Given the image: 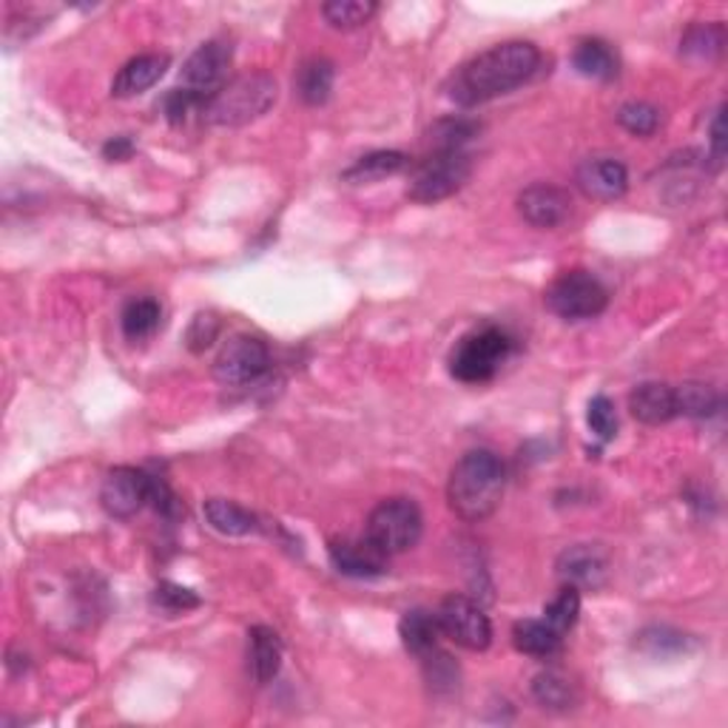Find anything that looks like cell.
<instances>
[{
    "label": "cell",
    "instance_id": "obj_1",
    "mask_svg": "<svg viewBox=\"0 0 728 728\" xmlns=\"http://www.w3.org/2000/svg\"><path fill=\"white\" fill-rule=\"evenodd\" d=\"M541 66V52L529 40H507L492 46L478 58L467 60L450 78L447 94L452 103L472 109V106L490 103L496 97L509 94L512 89L527 83Z\"/></svg>",
    "mask_w": 728,
    "mask_h": 728
},
{
    "label": "cell",
    "instance_id": "obj_2",
    "mask_svg": "<svg viewBox=\"0 0 728 728\" xmlns=\"http://www.w3.org/2000/svg\"><path fill=\"white\" fill-rule=\"evenodd\" d=\"M507 490V467L492 450H470L458 458L447 481V501L458 518L483 521L501 507Z\"/></svg>",
    "mask_w": 728,
    "mask_h": 728
},
{
    "label": "cell",
    "instance_id": "obj_3",
    "mask_svg": "<svg viewBox=\"0 0 728 728\" xmlns=\"http://www.w3.org/2000/svg\"><path fill=\"white\" fill-rule=\"evenodd\" d=\"M273 103H277V80L271 74H262V71L242 74V78L228 80L208 100L206 120L213 126L237 129V126H248L262 114H268Z\"/></svg>",
    "mask_w": 728,
    "mask_h": 728
},
{
    "label": "cell",
    "instance_id": "obj_4",
    "mask_svg": "<svg viewBox=\"0 0 728 728\" xmlns=\"http://www.w3.org/2000/svg\"><path fill=\"white\" fill-rule=\"evenodd\" d=\"M512 353V339L507 330L487 325L472 333H467L450 353V373L452 379L465 385H483L501 370L503 361Z\"/></svg>",
    "mask_w": 728,
    "mask_h": 728
},
{
    "label": "cell",
    "instance_id": "obj_5",
    "mask_svg": "<svg viewBox=\"0 0 728 728\" xmlns=\"http://www.w3.org/2000/svg\"><path fill=\"white\" fill-rule=\"evenodd\" d=\"M425 532V518H421L419 503L410 498H387L370 512L368 532L365 536L390 558L412 549L421 541Z\"/></svg>",
    "mask_w": 728,
    "mask_h": 728
},
{
    "label": "cell",
    "instance_id": "obj_6",
    "mask_svg": "<svg viewBox=\"0 0 728 728\" xmlns=\"http://www.w3.org/2000/svg\"><path fill=\"white\" fill-rule=\"evenodd\" d=\"M547 308L567 322L600 317L609 305V293L589 271H567L547 288Z\"/></svg>",
    "mask_w": 728,
    "mask_h": 728
},
{
    "label": "cell",
    "instance_id": "obj_7",
    "mask_svg": "<svg viewBox=\"0 0 728 728\" xmlns=\"http://www.w3.org/2000/svg\"><path fill=\"white\" fill-rule=\"evenodd\" d=\"M470 174L472 160L467 151H436L416 171L410 188H407V197L412 202H421V206H432V202H441L456 191H461Z\"/></svg>",
    "mask_w": 728,
    "mask_h": 728
},
{
    "label": "cell",
    "instance_id": "obj_8",
    "mask_svg": "<svg viewBox=\"0 0 728 728\" xmlns=\"http://www.w3.org/2000/svg\"><path fill=\"white\" fill-rule=\"evenodd\" d=\"M271 365L268 345L251 333H237L222 345L220 356L213 359V379L226 387L251 385Z\"/></svg>",
    "mask_w": 728,
    "mask_h": 728
},
{
    "label": "cell",
    "instance_id": "obj_9",
    "mask_svg": "<svg viewBox=\"0 0 728 728\" xmlns=\"http://www.w3.org/2000/svg\"><path fill=\"white\" fill-rule=\"evenodd\" d=\"M441 635L458 644L461 649L483 651L492 644V624L481 606L467 595H447L436 612Z\"/></svg>",
    "mask_w": 728,
    "mask_h": 728
},
{
    "label": "cell",
    "instance_id": "obj_10",
    "mask_svg": "<svg viewBox=\"0 0 728 728\" xmlns=\"http://www.w3.org/2000/svg\"><path fill=\"white\" fill-rule=\"evenodd\" d=\"M151 476L137 467H114L103 478L100 503L111 518H134L149 503Z\"/></svg>",
    "mask_w": 728,
    "mask_h": 728
},
{
    "label": "cell",
    "instance_id": "obj_11",
    "mask_svg": "<svg viewBox=\"0 0 728 728\" xmlns=\"http://www.w3.org/2000/svg\"><path fill=\"white\" fill-rule=\"evenodd\" d=\"M555 572L567 587H575L578 592L600 589L609 578V552L600 543H572L558 555Z\"/></svg>",
    "mask_w": 728,
    "mask_h": 728
},
{
    "label": "cell",
    "instance_id": "obj_12",
    "mask_svg": "<svg viewBox=\"0 0 728 728\" xmlns=\"http://www.w3.org/2000/svg\"><path fill=\"white\" fill-rule=\"evenodd\" d=\"M228 66H231V46L220 43V40H208L182 66V89H191L202 97H213L226 86Z\"/></svg>",
    "mask_w": 728,
    "mask_h": 728
},
{
    "label": "cell",
    "instance_id": "obj_13",
    "mask_svg": "<svg viewBox=\"0 0 728 728\" xmlns=\"http://www.w3.org/2000/svg\"><path fill=\"white\" fill-rule=\"evenodd\" d=\"M518 213L532 228H558L569 220L572 213V197L569 191L549 182H536L518 193Z\"/></svg>",
    "mask_w": 728,
    "mask_h": 728
},
{
    "label": "cell",
    "instance_id": "obj_14",
    "mask_svg": "<svg viewBox=\"0 0 728 728\" xmlns=\"http://www.w3.org/2000/svg\"><path fill=\"white\" fill-rule=\"evenodd\" d=\"M575 182L589 200L612 202L620 200L629 188V171L624 162L612 160V157H592V160L580 162Z\"/></svg>",
    "mask_w": 728,
    "mask_h": 728
},
{
    "label": "cell",
    "instance_id": "obj_15",
    "mask_svg": "<svg viewBox=\"0 0 728 728\" xmlns=\"http://www.w3.org/2000/svg\"><path fill=\"white\" fill-rule=\"evenodd\" d=\"M330 561L348 578H379L387 572V555L365 538H336L328 547Z\"/></svg>",
    "mask_w": 728,
    "mask_h": 728
},
{
    "label": "cell",
    "instance_id": "obj_16",
    "mask_svg": "<svg viewBox=\"0 0 728 728\" xmlns=\"http://www.w3.org/2000/svg\"><path fill=\"white\" fill-rule=\"evenodd\" d=\"M629 410L644 425H666L677 419V396L675 387L664 381H644L629 393Z\"/></svg>",
    "mask_w": 728,
    "mask_h": 728
},
{
    "label": "cell",
    "instance_id": "obj_17",
    "mask_svg": "<svg viewBox=\"0 0 728 728\" xmlns=\"http://www.w3.org/2000/svg\"><path fill=\"white\" fill-rule=\"evenodd\" d=\"M282 638L271 626H253L248 632V669L259 686L271 684L282 669Z\"/></svg>",
    "mask_w": 728,
    "mask_h": 728
},
{
    "label": "cell",
    "instance_id": "obj_18",
    "mask_svg": "<svg viewBox=\"0 0 728 728\" xmlns=\"http://www.w3.org/2000/svg\"><path fill=\"white\" fill-rule=\"evenodd\" d=\"M168 66H171L168 54H140V58L129 60L123 69L117 71L114 83H111V94L137 97L142 91H149L166 74Z\"/></svg>",
    "mask_w": 728,
    "mask_h": 728
},
{
    "label": "cell",
    "instance_id": "obj_19",
    "mask_svg": "<svg viewBox=\"0 0 728 728\" xmlns=\"http://www.w3.org/2000/svg\"><path fill=\"white\" fill-rule=\"evenodd\" d=\"M202 516H206L208 527L228 538L251 536V532L259 529V518L253 516L251 509H246L237 501H228V498H208L202 503Z\"/></svg>",
    "mask_w": 728,
    "mask_h": 728
},
{
    "label": "cell",
    "instance_id": "obj_20",
    "mask_svg": "<svg viewBox=\"0 0 728 728\" xmlns=\"http://www.w3.org/2000/svg\"><path fill=\"white\" fill-rule=\"evenodd\" d=\"M572 63L584 78H595V80H615L620 69L618 52H615L606 40H598V38L580 40L578 49H575L572 54Z\"/></svg>",
    "mask_w": 728,
    "mask_h": 728
},
{
    "label": "cell",
    "instance_id": "obj_21",
    "mask_svg": "<svg viewBox=\"0 0 728 728\" xmlns=\"http://www.w3.org/2000/svg\"><path fill=\"white\" fill-rule=\"evenodd\" d=\"M407 154L401 151H373V154H365L353 162L350 168L342 171V180L350 182V186H368V182H379L385 177H393L407 168Z\"/></svg>",
    "mask_w": 728,
    "mask_h": 728
},
{
    "label": "cell",
    "instance_id": "obj_22",
    "mask_svg": "<svg viewBox=\"0 0 728 728\" xmlns=\"http://www.w3.org/2000/svg\"><path fill=\"white\" fill-rule=\"evenodd\" d=\"M333 63L325 58H310L305 60L297 69V78H293V86H297V94L302 97V103L308 106H322L328 103L330 91H333Z\"/></svg>",
    "mask_w": 728,
    "mask_h": 728
},
{
    "label": "cell",
    "instance_id": "obj_23",
    "mask_svg": "<svg viewBox=\"0 0 728 728\" xmlns=\"http://www.w3.org/2000/svg\"><path fill=\"white\" fill-rule=\"evenodd\" d=\"M399 635L405 649L412 651L416 658H421V655H427V651H432L436 646H439V635H441L439 618L425 612V609H412V612H407L405 618H401Z\"/></svg>",
    "mask_w": 728,
    "mask_h": 728
},
{
    "label": "cell",
    "instance_id": "obj_24",
    "mask_svg": "<svg viewBox=\"0 0 728 728\" xmlns=\"http://www.w3.org/2000/svg\"><path fill=\"white\" fill-rule=\"evenodd\" d=\"M561 635L547 620H518L512 626V644L529 658H552L561 649Z\"/></svg>",
    "mask_w": 728,
    "mask_h": 728
},
{
    "label": "cell",
    "instance_id": "obj_25",
    "mask_svg": "<svg viewBox=\"0 0 728 728\" xmlns=\"http://www.w3.org/2000/svg\"><path fill=\"white\" fill-rule=\"evenodd\" d=\"M675 396L677 416H689V419H711L722 407V399L715 387L700 385V381H686V385L675 387Z\"/></svg>",
    "mask_w": 728,
    "mask_h": 728
},
{
    "label": "cell",
    "instance_id": "obj_26",
    "mask_svg": "<svg viewBox=\"0 0 728 728\" xmlns=\"http://www.w3.org/2000/svg\"><path fill=\"white\" fill-rule=\"evenodd\" d=\"M162 308L157 299H131L123 308V317H120V325H123L126 339L131 342H142L149 339L157 328H160Z\"/></svg>",
    "mask_w": 728,
    "mask_h": 728
},
{
    "label": "cell",
    "instance_id": "obj_27",
    "mask_svg": "<svg viewBox=\"0 0 728 728\" xmlns=\"http://www.w3.org/2000/svg\"><path fill=\"white\" fill-rule=\"evenodd\" d=\"M532 695L549 711H569L578 700V691L561 671H543L532 680Z\"/></svg>",
    "mask_w": 728,
    "mask_h": 728
},
{
    "label": "cell",
    "instance_id": "obj_28",
    "mask_svg": "<svg viewBox=\"0 0 728 728\" xmlns=\"http://www.w3.org/2000/svg\"><path fill=\"white\" fill-rule=\"evenodd\" d=\"M726 49V27L722 23H697L680 40V52L686 58L715 60Z\"/></svg>",
    "mask_w": 728,
    "mask_h": 728
},
{
    "label": "cell",
    "instance_id": "obj_29",
    "mask_svg": "<svg viewBox=\"0 0 728 728\" xmlns=\"http://www.w3.org/2000/svg\"><path fill=\"white\" fill-rule=\"evenodd\" d=\"M481 126L467 117H447L430 129V142L436 151H465L467 142L478 137Z\"/></svg>",
    "mask_w": 728,
    "mask_h": 728
},
{
    "label": "cell",
    "instance_id": "obj_30",
    "mask_svg": "<svg viewBox=\"0 0 728 728\" xmlns=\"http://www.w3.org/2000/svg\"><path fill=\"white\" fill-rule=\"evenodd\" d=\"M376 3L370 0H330L325 3L322 14L333 29H342V32H350V29L365 27L370 18L376 14Z\"/></svg>",
    "mask_w": 728,
    "mask_h": 728
},
{
    "label": "cell",
    "instance_id": "obj_31",
    "mask_svg": "<svg viewBox=\"0 0 728 728\" xmlns=\"http://www.w3.org/2000/svg\"><path fill=\"white\" fill-rule=\"evenodd\" d=\"M578 615H580V592L575 587H567V584H564L561 592L555 595V598L549 600L547 609H543V620H547L561 638L567 632H572L575 624H578Z\"/></svg>",
    "mask_w": 728,
    "mask_h": 728
},
{
    "label": "cell",
    "instance_id": "obj_32",
    "mask_svg": "<svg viewBox=\"0 0 728 728\" xmlns=\"http://www.w3.org/2000/svg\"><path fill=\"white\" fill-rule=\"evenodd\" d=\"M208 100L211 97H202L191 89H171L166 97H162V114L171 126L188 123L193 114L206 117Z\"/></svg>",
    "mask_w": 728,
    "mask_h": 728
},
{
    "label": "cell",
    "instance_id": "obj_33",
    "mask_svg": "<svg viewBox=\"0 0 728 728\" xmlns=\"http://www.w3.org/2000/svg\"><path fill=\"white\" fill-rule=\"evenodd\" d=\"M638 646L640 651L651 655V658H669V655H677V651H686L689 646V638L675 629H666V626H651V629H644L638 635Z\"/></svg>",
    "mask_w": 728,
    "mask_h": 728
},
{
    "label": "cell",
    "instance_id": "obj_34",
    "mask_svg": "<svg viewBox=\"0 0 728 728\" xmlns=\"http://www.w3.org/2000/svg\"><path fill=\"white\" fill-rule=\"evenodd\" d=\"M618 123L635 137H651L660 126V111L649 103H626L618 109Z\"/></svg>",
    "mask_w": 728,
    "mask_h": 728
},
{
    "label": "cell",
    "instance_id": "obj_35",
    "mask_svg": "<svg viewBox=\"0 0 728 728\" xmlns=\"http://www.w3.org/2000/svg\"><path fill=\"white\" fill-rule=\"evenodd\" d=\"M425 660V675L427 684L432 686L436 691H452L458 686V666L452 664L450 655L439 651V646L427 655H421Z\"/></svg>",
    "mask_w": 728,
    "mask_h": 728
},
{
    "label": "cell",
    "instance_id": "obj_36",
    "mask_svg": "<svg viewBox=\"0 0 728 728\" xmlns=\"http://www.w3.org/2000/svg\"><path fill=\"white\" fill-rule=\"evenodd\" d=\"M587 425L600 441H612L618 436V412L606 396H595L587 407Z\"/></svg>",
    "mask_w": 728,
    "mask_h": 728
},
{
    "label": "cell",
    "instance_id": "obj_37",
    "mask_svg": "<svg viewBox=\"0 0 728 728\" xmlns=\"http://www.w3.org/2000/svg\"><path fill=\"white\" fill-rule=\"evenodd\" d=\"M154 604L160 606L162 612L180 615V612H188V609H197V606H200V598H197L191 589L180 587V584L162 580L160 587L154 589Z\"/></svg>",
    "mask_w": 728,
    "mask_h": 728
},
{
    "label": "cell",
    "instance_id": "obj_38",
    "mask_svg": "<svg viewBox=\"0 0 728 728\" xmlns=\"http://www.w3.org/2000/svg\"><path fill=\"white\" fill-rule=\"evenodd\" d=\"M217 333H220V319L211 317V313H200V317H193L191 328L186 333V342L193 353H202L217 339Z\"/></svg>",
    "mask_w": 728,
    "mask_h": 728
},
{
    "label": "cell",
    "instance_id": "obj_39",
    "mask_svg": "<svg viewBox=\"0 0 728 728\" xmlns=\"http://www.w3.org/2000/svg\"><path fill=\"white\" fill-rule=\"evenodd\" d=\"M149 503L157 509V512H160L162 518H174L177 516L174 492H171V487H168V483L162 481V478H157V476H151Z\"/></svg>",
    "mask_w": 728,
    "mask_h": 728
},
{
    "label": "cell",
    "instance_id": "obj_40",
    "mask_svg": "<svg viewBox=\"0 0 728 728\" xmlns=\"http://www.w3.org/2000/svg\"><path fill=\"white\" fill-rule=\"evenodd\" d=\"M709 137H711V157H715L717 162H722V157H726V114H722V109H717L715 120H711Z\"/></svg>",
    "mask_w": 728,
    "mask_h": 728
},
{
    "label": "cell",
    "instance_id": "obj_41",
    "mask_svg": "<svg viewBox=\"0 0 728 728\" xmlns=\"http://www.w3.org/2000/svg\"><path fill=\"white\" fill-rule=\"evenodd\" d=\"M131 154H134V142H131V137H114V140H109L103 146V157L111 162H126L131 160Z\"/></svg>",
    "mask_w": 728,
    "mask_h": 728
}]
</instances>
